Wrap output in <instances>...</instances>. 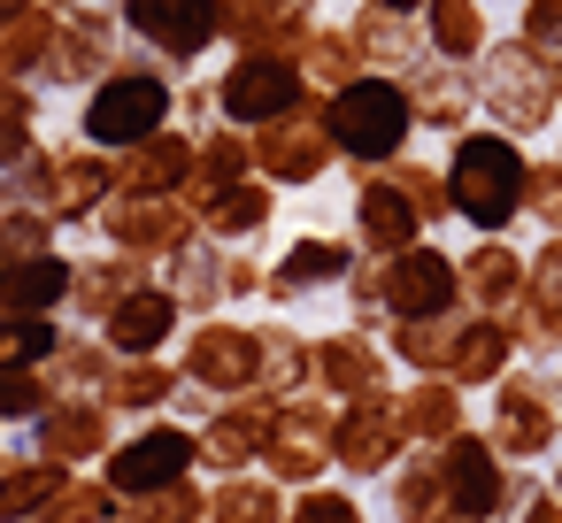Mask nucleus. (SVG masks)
Segmentation results:
<instances>
[{
    "label": "nucleus",
    "mask_w": 562,
    "mask_h": 523,
    "mask_svg": "<svg viewBox=\"0 0 562 523\" xmlns=\"http://www.w3.org/2000/svg\"><path fill=\"white\" fill-rule=\"evenodd\" d=\"M454 178H462V208H470V216H485V224L508 216V201H516V162H508V147H485V139L462 147Z\"/></svg>",
    "instance_id": "f257e3e1"
},
{
    "label": "nucleus",
    "mask_w": 562,
    "mask_h": 523,
    "mask_svg": "<svg viewBox=\"0 0 562 523\" xmlns=\"http://www.w3.org/2000/svg\"><path fill=\"white\" fill-rule=\"evenodd\" d=\"M339 139H347V147H362V155H385V147L401 139V101H393L385 86L347 93V101H339Z\"/></svg>",
    "instance_id": "f03ea898"
},
{
    "label": "nucleus",
    "mask_w": 562,
    "mask_h": 523,
    "mask_svg": "<svg viewBox=\"0 0 562 523\" xmlns=\"http://www.w3.org/2000/svg\"><path fill=\"white\" fill-rule=\"evenodd\" d=\"M178 462H186V439H178V431H162V439H147V446H132V454L116 462V485H124V492H139V485L170 477Z\"/></svg>",
    "instance_id": "39448f33"
},
{
    "label": "nucleus",
    "mask_w": 562,
    "mask_h": 523,
    "mask_svg": "<svg viewBox=\"0 0 562 523\" xmlns=\"http://www.w3.org/2000/svg\"><path fill=\"white\" fill-rule=\"evenodd\" d=\"M155 39H178V47H201L209 39V9H201V0H139V9H132Z\"/></svg>",
    "instance_id": "20e7f679"
},
{
    "label": "nucleus",
    "mask_w": 562,
    "mask_h": 523,
    "mask_svg": "<svg viewBox=\"0 0 562 523\" xmlns=\"http://www.w3.org/2000/svg\"><path fill=\"white\" fill-rule=\"evenodd\" d=\"M155 116H162V86H116V93L93 101V132H101V139H132V132H147Z\"/></svg>",
    "instance_id": "7ed1b4c3"
}]
</instances>
